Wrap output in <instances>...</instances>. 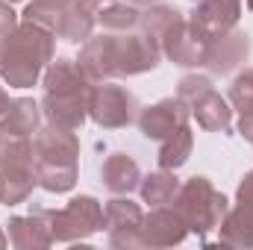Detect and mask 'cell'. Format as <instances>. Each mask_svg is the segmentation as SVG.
Masks as SVG:
<instances>
[{
    "label": "cell",
    "instance_id": "cell-18",
    "mask_svg": "<svg viewBox=\"0 0 253 250\" xmlns=\"http://www.w3.org/2000/svg\"><path fill=\"white\" fill-rule=\"evenodd\" d=\"M100 183L112 194H132L141 183V168L129 153H109L100 165Z\"/></svg>",
    "mask_w": 253,
    "mask_h": 250
},
{
    "label": "cell",
    "instance_id": "cell-3",
    "mask_svg": "<svg viewBox=\"0 0 253 250\" xmlns=\"http://www.w3.org/2000/svg\"><path fill=\"white\" fill-rule=\"evenodd\" d=\"M33 171L39 188L50 194H68L80 177V138L77 132L39 126L33 135Z\"/></svg>",
    "mask_w": 253,
    "mask_h": 250
},
{
    "label": "cell",
    "instance_id": "cell-4",
    "mask_svg": "<svg viewBox=\"0 0 253 250\" xmlns=\"http://www.w3.org/2000/svg\"><path fill=\"white\" fill-rule=\"evenodd\" d=\"M174 209L183 215L189 233L209 236L212 230L221 227V221L230 212V200L212 186L209 177L194 174L186 183H180V191L174 197Z\"/></svg>",
    "mask_w": 253,
    "mask_h": 250
},
{
    "label": "cell",
    "instance_id": "cell-24",
    "mask_svg": "<svg viewBox=\"0 0 253 250\" xmlns=\"http://www.w3.org/2000/svg\"><path fill=\"white\" fill-rule=\"evenodd\" d=\"M138 15H141V6H132L126 0H109L97 12V24L103 33H129V30H138Z\"/></svg>",
    "mask_w": 253,
    "mask_h": 250
},
{
    "label": "cell",
    "instance_id": "cell-30",
    "mask_svg": "<svg viewBox=\"0 0 253 250\" xmlns=\"http://www.w3.org/2000/svg\"><path fill=\"white\" fill-rule=\"evenodd\" d=\"M239 135H242V138H248V141L253 144V112L239 115Z\"/></svg>",
    "mask_w": 253,
    "mask_h": 250
},
{
    "label": "cell",
    "instance_id": "cell-5",
    "mask_svg": "<svg viewBox=\"0 0 253 250\" xmlns=\"http://www.w3.org/2000/svg\"><path fill=\"white\" fill-rule=\"evenodd\" d=\"M50 227L53 242L59 245L88 242L97 230H103V206L91 194L71 197L62 209H50Z\"/></svg>",
    "mask_w": 253,
    "mask_h": 250
},
{
    "label": "cell",
    "instance_id": "cell-7",
    "mask_svg": "<svg viewBox=\"0 0 253 250\" xmlns=\"http://www.w3.org/2000/svg\"><path fill=\"white\" fill-rule=\"evenodd\" d=\"M212 39L203 27H197L189 15H183L162 39H159V47H162V56L168 62L180 65V68H206V56H209V47H212Z\"/></svg>",
    "mask_w": 253,
    "mask_h": 250
},
{
    "label": "cell",
    "instance_id": "cell-26",
    "mask_svg": "<svg viewBox=\"0 0 253 250\" xmlns=\"http://www.w3.org/2000/svg\"><path fill=\"white\" fill-rule=\"evenodd\" d=\"M3 168H33V135L0 129V171Z\"/></svg>",
    "mask_w": 253,
    "mask_h": 250
},
{
    "label": "cell",
    "instance_id": "cell-14",
    "mask_svg": "<svg viewBox=\"0 0 253 250\" xmlns=\"http://www.w3.org/2000/svg\"><path fill=\"white\" fill-rule=\"evenodd\" d=\"M42 118L56 129L77 132L88 118V94H53L44 91L42 97Z\"/></svg>",
    "mask_w": 253,
    "mask_h": 250
},
{
    "label": "cell",
    "instance_id": "cell-11",
    "mask_svg": "<svg viewBox=\"0 0 253 250\" xmlns=\"http://www.w3.org/2000/svg\"><path fill=\"white\" fill-rule=\"evenodd\" d=\"M186 239H189V227H186L183 215L174 209V203L153 206L144 215L141 248H174V245H183Z\"/></svg>",
    "mask_w": 253,
    "mask_h": 250
},
{
    "label": "cell",
    "instance_id": "cell-31",
    "mask_svg": "<svg viewBox=\"0 0 253 250\" xmlns=\"http://www.w3.org/2000/svg\"><path fill=\"white\" fill-rule=\"evenodd\" d=\"M9 109H12V97H9V91L3 88V83H0V129H3L6 118H9Z\"/></svg>",
    "mask_w": 253,
    "mask_h": 250
},
{
    "label": "cell",
    "instance_id": "cell-8",
    "mask_svg": "<svg viewBox=\"0 0 253 250\" xmlns=\"http://www.w3.org/2000/svg\"><path fill=\"white\" fill-rule=\"evenodd\" d=\"M141 224H144V212L135 200H129V194H115L103 206V230L112 248H141Z\"/></svg>",
    "mask_w": 253,
    "mask_h": 250
},
{
    "label": "cell",
    "instance_id": "cell-6",
    "mask_svg": "<svg viewBox=\"0 0 253 250\" xmlns=\"http://www.w3.org/2000/svg\"><path fill=\"white\" fill-rule=\"evenodd\" d=\"M88 118L103 129L129 126L138 118V100L129 88L112 83V80L94 83L88 91Z\"/></svg>",
    "mask_w": 253,
    "mask_h": 250
},
{
    "label": "cell",
    "instance_id": "cell-32",
    "mask_svg": "<svg viewBox=\"0 0 253 250\" xmlns=\"http://www.w3.org/2000/svg\"><path fill=\"white\" fill-rule=\"evenodd\" d=\"M126 3H132V6H150V3H159V0H126Z\"/></svg>",
    "mask_w": 253,
    "mask_h": 250
},
{
    "label": "cell",
    "instance_id": "cell-15",
    "mask_svg": "<svg viewBox=\"0 0 253 250\" xmlns=\"http://www.w3.org/2000/svg\"><path fill=\"white\" fill-rule=\"evenodd\" d=\"M109 0H71L62 21L56 24V39H62L68 44H83L85 39H91L97 27V12Z\"/></svg>",
    "mask_w": 253,
    "mask_h": 250
},
{
    "label": "cell",
    "instance_id": "cell-23",
    "mask_svg": "<svg viewBox=\"0 0 253 250\" xmlns=\"http://www.w3.org/2000/svg\"><path fill=\"white\" fill-rule=\"evenodd\" d=\"M42 126V103H36L33 97H15L9 118L3 124V132H15V135H36Z\"/></svg>",
    "mask_w": 253,
    "mask_h": 250
},
{
    "label": "cell",
    "instance_id": "cell-10",
    "mask_svg": "<svg viewBox=\"0 0 253 250\" xmlns=\"http://www.w3.org/2000/svg\"><path fill=\"white\" fill-rule=\"evenodd\" d=\"M191 118V109L180 97H162L150 106H144L138 112V129L144 138L150 141H165L168 135H174L180 126H186Z\"/></svg>",
    "mask_w": 253,
    "mask_h": 250
},
{
    "label": "cell",
    "instance_id": "cell-22",
    "mask_svg": "<svg viewBox=\"0 0 253 250\" xmlns=\"http://www.w3.org/2000/svg\"><path fill=\"white\" fill-rule=\"evenodd\" d=\"M191 150H194V132L191 126H180L174 135H168L165 141H159V168H168V171H180L186 162H189Z\"/></svg>",
    "mask_w": 253,
    "mask_h": 250
},
{
    "label": "cell",
    "instance_id": "cell-16",
    "mask_svg": "<svg viewBox=\"0 0 253 250\" xmlns=\"http://www.w3.org/2000/svg\"><path fill=\"white\" fill-rule=\"evenodd\" d=\"M42 80H44V91H53V94H88L94 85L80 68V62L68 56H53Z\"/></svg>",
    "mask_w": 253,
    "mask_h": 250
},
{
    "label": "cell",
    "instance_id": "cell-35",
    "mask_svg": "<svg viewBox=\"0 0 253 250\" xmlns=\"http://www.w3.org/2000/svg\"><path fill=\"white\" fill-rule=\"evenodd\" d=\"M6 3H21V0H6Z\"/></svg>",
    "mask_w": 253,
    "mask_h": 250
},
{
    "label": "cell",
    "instance_id": "cell-2",
    "mask_svg": "<svg viewBox=\"0 0 253 250\" xmlns=\"http://www.w3.org/2000/svg\"><path fill=\"white\" fill-rule=\"evenodd\" d=\"M53 53H56V33L42 24L21 21L3 42L0 80L9 88H33L42 80L44 68L50 65Z\"/></svg>",
    "mask_w": 253,
    "mask_h": 250
},
{
    "label": "cell",
    "instance_id": "cell-29",
    "mask_svg": "<svg viewBox=\"0 0 253 250\" xmlns=\"http://www.w3.org/2000/svg\"><path fill=\"white\" fill-rule=\"evenodd\" d=\"M209 88H215L212 80H209L206 74H197V71H194V74H186V77L177 83V97H180L186 106H191V103H194L200 94H206Z\"/></svg>",
    "mask_w": 253,
    "mask_h": 250
},
{
    "label": "cell",
    "instance_id": "cell-20",
    "mask_svg": "<svg viewBox=\"0 0 253 250\" xmlns=\"http://www.w3.org/2000/svg\"><path fill=\"white\" fill-rule=\"evenodd\" d=\"M177 191H180V180H177V174L168 171V168H159V171L141 177V183H138L141 203H147L150 209H153V206H168V203H174Z\"/></svg>",
    "mask_w": 253,
    "mask_h": 250
},
{
    "label": "cell",
    "instance_id": "cell-17",
    "mask_svg": "<svg viewBox=\"0 0 253 250\" xmlns=\"http://www.w3.org/2000/svg\"><path fill=\"white\" fill-rule=\"evenodd\" d=\"M191 21L203 27L209 36H221L233 30L242 18V0H191Z\"/></svg>",
    "mask_w": 253,
    "mask_h": 250
},
{
    "label": "cell",
    "instance_id": "cell-13",
    "mask_svg": "<svg viewBox=\"0 0 253 250\" xmlns=\"http://www.w3.org/2000/svg\"><path fill=\"white\" fill-rule=\"evenodd\" d=\"M9 245L18 250H44L53 245V227H50V209H39L30 215L9 218Z\"/></svg>",
    "mask_w": 253,
    "mask_h": 250
},
{
    "label": "cell",
    "instance_id": "cell-12",
    "mask_svg": "<svg viewBox=\"0 0 253 250\" xmlns=\"http://www.w3.org/2000/svg\"><path fill=\"white\" fill-rule=\"evenodd\" d=\"M248 56H251V36L245 30L233 27V30L212 39L209 56H206V71L215 77H227L248 62Z\"/></svg>",
    "mask_w": 253,
    "mask_h": 250
},
{
    "label": "cell",
    "instance_id": "cell-25",
    "mask_svg": "<svg viewBox=\"0 0 253 250\" xmlns=\"http://www.w3.org/2000/svg\"><path fill=\"white\" fill-rule=\"evenodd\" d=\"M183 18V12L177 6H168V3H150V6H141V15H138V30H144L147 36H153L156 42Z\"/></svg>",
    "mask_w": 253,
    "mask_h": 250
},
{
    "label": "cell",
    "instance_id": "cell-27",
    "mask_svg": "<svg viewBox=\"0 0 253 250\" xmlns=\"http://www.w3.org/2000/svg\"><path fill=\"white\" fill-rule=\"evenodd\" d=\"M68 3H71V0H30L27 9H24V21L42 24V27H47V30L56 33V24L62 21Z\"/></svg>",
    "mask_w": 253,
    "mask_h": 250
},
{
    "label": "cell",
    "instance_id": "cell-19",
    "mask_svg": "<svg viewBox=\"0 0 253 250\" xmlns=\"http://www.w3.org/2000/svg\"><path fill=\"white\" fill-rule=\"evenodd\" d=\"M189 109H191V118H197V124L206 132H230L233 129V106L215 88L200 94Z\"/></svg>",
    "mask_w": 253,
    "mask_h": 250
},
{
    "label": "cell",
    "instance_id": "cell-34",
    "mask_svg": "<svg viewBox=\"0 0 253 250\" xmlns=\"http://www.w3.org/2000/svg\"><path fill=\"white\" fill-rule=\"evenodd\" d=\"M245 3H248V9H251V12H253V0H245Z\"/></svg>",
    "mask_w": 253,
    "mask_h": 250
},
{
    "label": "cell",
    "instance_id": "cell-9",
    "mask_svg": "<svg viewBox=\"0 0 253 250\" xmlns=\"http://www.w3.org/2000/svg\"><path fill=\"white\" fill-rule=\"evenodd\" d=\"M218 245L227 248H253V171H248L236 191V206L218 227Z\"/></svg>",
    "mask_w": 253,
    "mask_h": 250
},
{
    "label": "cell",
    "instance_id": "cell-33",
    "mask_svg": "<svg viewBox=\"0 0 253 250\" xmlns=\"http://www.w3.org/2000/svg\"><path fill=\"white\" fill-rule=\"evenodd\" d=\"M6 245H9V236H6V233H3V227H0V248H6Z\"/></svg>",
    "mask_w": 253,
    "mask_h": 250
},
{
    "label": "cell",
    "instance_id": "cell-28",
    "mask_svg": "<svg viewBox=\"0 0 253 250\" xmlns=\"http://www.w3.org/2000/svg\"><path fill=\"white\" fill-rule=\"evenodd\" d=\"M227 100H230L233 112H239V115L253 112V68H245L242 74L233 77L230 91H227Z\"/></svg>",
    "mask_w": 253,
    "mask_h": 250
},
{
    "label": "cell",
    "instance_id": "cell-1",
    "mask_svg": "<svg viewBox=\"0 0 253 250\" xmlns=\"http://www.w3.org/2000/svg\"><path fill=\"white\" fill-rule=\"evenodd\" d=\"M77 62L91 83L124 80V77H138V74L156 71L162 62V47L144 30L100 33V36H91L83 42Z\"/></svg>",
    "mask_w": 253,
    "mask_h": 250
},
{
    "label": "cell",
    "instance_id": "cell-21",
    "mask_svg": "<svg viewBox=\"0 0 253 250\" xmlns=\"http://www.w3.org/2000/svg\"><path fill=\"white\" fill-rule=\"evenodd\" d=\"M36 183L33 168H3L0 171V203L3 206H21L30 200Z\"/></svg>",
    "mask_w": 253,
    "mask_h": 250
}]
</instances>
